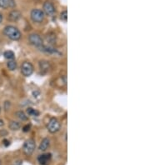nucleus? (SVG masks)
I'll list each match as a JSON object with an SVG mask.
<instances>
[{"label":"nucleus","mask_w":150,"mask_h":165,"mask_svg":"<svg viewBox=\"0 0 150 165\" xmlns=\"http://www.w3.org/2000/svg\"><path fill=\"white\" fill-rule=\"evenodd\" d=\"M4 33L8 38H9L12 40H14V41H17L21 38L20 31L16 27L12 26V25L6 26L4 29Z\"/></svg>","instance_id":"f257e3e1"},{"label":"nucleus","mask_w":150,"mask_h":165,"mask_svg":"<svg viewBox=\"0 0 150 165\" xmlns=\"http://www.w3.org/2000/svg\"><path fill=\"white\" fill-rule=\"evenodd\" d=\"M35 148H36V144H35V142L33 139H28L27 140L23 146V151L25 155L27 156H30L32 155L33 153L35 150Z\"/></svg>","instance_id":"f03ea898"},{"label":"nucleus","mask_w":150,"mask_h":165,"mask_svg":"<svg viewBox=\"0 0 150 165\" xmlns=\"http://www.w3.org/2000/svg\"><path fill=\"white\" fill-rule=\"evenodd\" d=\"M33 72V64L28 62V61H25L22 63L21 66V73L23 76L25 77H29L32 75Z\"/></svg>","instance_id":"7ed1b4c3"},{"label":"nucleus","mask_w":150,"mask_h":165,"mask_svg":"<svg viewBox=\"0 0 150 165\" xmlns=\"http://www.w3.org/2000/svg\"><path fill=\"white\" fill-rule=\"evenodd\" d=\"M47 128L49 132L51 133H55L60 129V123L55 118H52L49 122Z\"/></svg>","instance_id":"20e7f679"},{"label":"nucleus","mask_w":150,"mask_h":165,"mask_svg":"<svg viewBox=\"0 0 150 165\" xmlns=\"http://www.w3.org/2000/svg\"><path fill=\"white\" fill-rule=\"evenodd\" d=\"M30 16L33 22L41 23L44 19V13L40 9L35 8L31 11Z\"/></svg>","instance_id":"39448f33"},{"label":"nucleus","mask_w":150,"mask_h":165,"mask_svg":"<svg viewBox=\"0 0 150 165\" xmlns=\"http://www.w3.org/2000/svg\"><path fill=\"white\" fill-rule=\"evenodd\" d=\"M28 41L30 42V44H33L34 46L41 48L42 46H44V41L43 39L40 37V35L37 33H32L28 36Z\"/></svg>","instance_id":"423d86ee"},{"label":"nucleus","mask_w":150,"mask_h":165,"mask_svg":"<svg viewBox=\"0 0 150 165\" xmlns=\"http://www.w3.org/2000/svg\"><path fill=\"white\" fill-rule=\"evenodd\" d=\"M44 11L47 15H53L55 12L54 6L50 2H45L44 4Z\"/></svg>","instance_id":"0eeeda50"},{"label":"nucleus","mask_w":150,"mask_h":165,"mask_svg":"<svg viewBox=\"0 0 150 165\" xmlns=\"http://www.w3.org/2000/svg\"><path fill=\"white\" fill-rule=\"evenodd\" d=\"M51 158H52V154H44L42 155H39L38 160H39V163L40 164V165H48Z\"/></svg>","instance_id":"6e6552de"},{"label":"nucleus","mask_w":150,"mask_h":165,"mask_svg":"<svg viewBox=\"0 0 150 165\" xmlns=\"http://www.w3.org/2000/svg\"><path fill=\"white\" fill-rule=\"evenodd\" d=\"M15 6L14 0H0V8L7 9L8 8H13Z\"/></svg>","instance_id":"1a4fd4ad"},{"label":"nucleus","mask_w":150,"mask_h":165,"mask_svg":"<svg viewBox=\"0 0 150 165\" xmlns=\"http://www.w3.org/2000/svg\"><path fill=\"white\" fill-rule=\"evenodd\" d=\"M21 13L18 10H13L9 13L8 16V19L10 20L12 22H16L18 21L20 18H21Z\"/></svg>","instance_id":"9d476101"},{"label":"nucleus","mask_w":150,"mask_h":165,"mask_svg":"<svg viewBox=\"0 0 150 165\" xmlns=\"http://www.w3.org/2000/svg\"><path fill=\"white\" fill-rule=\"evenodd\" d=\"M39 67H40V69L41 71L44 72V73L49 72L50 70V64L49 62L46 60H41L39 62Z\"/></svg>","instance_id":"9b49d317"},{"label":"nucleus","mask_w":150,"mask_h":165,"mask_svg":"<svg viewBox=\"0 0 150 165\" xmlns=\"http://www.w3.org/2000/svg\"><path fill=\"white\" fill-rule=\"evenodd\" d=\"M49 145H50L49 139V138H44V139L42 140L41 143H40V145H39V150L44 152V151H46L47 149H49Z\"/></svg>","instance_id":"f8f14e48"},{"label":"nucleus","mask_w":150,"mask_h":165,"mask_svg":"<svg viewBox=\"0 0 150 165\" xmlns=\"http://www.w3.org/2000/svg\"><path fill=\"white\" fill-rule=\"evenodd\" d=\"M7 67L10 71H14L17 68V63L14 60H10L8 62Z\"/></svg>","instance_id":"ddd939ff"},{"label":"nucleus","mask_w":150,"mask_h":165,"mask_svg":"<svg viewBox=\"0 0 150 165\" xmlns=\"http://www.w3.org/2000/svg\"><path fill=\"white\" fill-rule=\"evenodd\" d=\"M9 128L13 131L18 130L20 128V124H19V123H18L16 121H11L9 123Z\"/></svg>","instance_id":"4468645a"},{"label":"nucleus","mask_w":150,"mask_h":165,"mask_svg":"<svg viewBox=\"0 0 150 165\" xmlns=\"http://www.w3.org/2000/svg\"><path fill=\"white\" fill-rule=\"evenodd\" d=\"M4 58L7 59H8V60H12V59H14V53L11 51V50H8V51H5L4 52Z\"/></svg>","instance_id":"2eb2a0df"},{"label":"nucleus","mask_w":150,"mask_h":165,"mask_svg":"<svg viewBox=\"0 0 150 165\" xmlns=\"http://www.w3.org/2000/svg\"><path fill=\"white\" fill-rule=\"evenodd\" d=\"M16 115L17 117H18L20 120H22V121H26V120H28V116H26V114H25L23 112H22V111L17 112Z\"/></svg>","instance_id":"dca6fc26"},{"label":"nucleus","mask_w":150,"mask_h":165,"mask_svg":"<svg viewBox=\"0 0 150 165\" xmlns=\"http://www.w3.org/2000/svg\"><path fill=\"white\" fill-rule=\"evenodd\" d=\"M27 114H28L29 116H35V117H37V116L39 115V111H37V110L33 109L32 108H28V109H27Z\"/></svg>","instance_id":"f3484780"},{"label":"nucleus","mask_w":150,"mask_h":165,"mask_svg":"<svg viewBox=\"0 0 150 165\" xmlns=\"http://www.w3.org/2000/svg\"><path fill=\"white\" fill-rule=\"evenodd\" d=\"M60 19L63 22H67V20H68V12H67V10L62 12L61 14H60Z\"/></svg>","instance_id":"a211bd4d"},{"label":"nucleus","mask_w":150,"mask_h":165,"mask_svg":"<svg viewBox=\"0 0 150 165\" xmlns=\"http://www.w3.org/2000/svg\"><path fill=\"white\" fill-rule=\"evenodd\" d=\"M10 104H10L9 101H6L5 103H4V109H5L6 111L10 108Z\"/></svg>","instance_id":"6ab92c4d"},{"label":"nucleus","mask_w":150,"mask_h":165,"mask_svg":"<svg viewBox=\"0 0 150 165\" xmlns=\"http://www.w3.org/2000/svg\"><path fill=\"white\" fill-rule=\"evenodd\" d=\"M29 130H30V125L29 124H27V125L23 126V132H28Z\"/></svg>","instance_id":"aec40b11"},{"label":"nucleus","mask_w":150,"mask_h":165,"mask_svg":"<svg viewBox=\"0 0 150 165\" xmlns=\"http://www.w3.org/2000/svg\"><path fill=\"white\" fill-rule=\"evenodd\" d=\"M3 142H4V146H5V147L9 146V144H10V142H9L8 140H7V139H4Z\"/></svg>","instance_id":"412c9836"},{"label":"nucleus","mask_w":150,"mask_h":165,"mask_svg":"<svg viewBox=\"0 0 150 165\" xmlns=\"http://www.w3.org/2000/svg\"><path fill=\"white\" fill-rule=\"evenodd\" d=\"M22 161H20V160H18V161H17V162H15L14 164H13V165H22Z\"/></svg>","instance_id":"4be33fe9"},{"label":"nucleus","mask_w":150,"mask_h":165,"mask_svg":"<svg viewBox=\"0 0 150 165\" xmlns=\"http://www.w3.org/2000/svg\"><path fill=\"white\" fill-rule=\"evenodd\" d=\"M4 121H3L2 119H0V127L4 126Z\"/></svg>","instance_id":"5701e85b"},{"label":"nucleus","mask_w":150,"mask_h":165,"mask_svg":"<svg viewBox=\"0 0 150 165\" xmlns=\"http://www.w3.org/2000/svg\"><path fill=\"white\" fill-rule=\"evenodd\" d=\"M2 21H3V15H2V13H0V23H2Z\"/></svg>","instance_id":"b1692460"},{"label":"nucleus","mask_w":150,"mask_h":165,"mask_svg":"<svg viewBox=\"0 0 150 165\" xmlns=\"http://www.w3.org/2000/svg\"><path fill=\"white\" fill-rule=\"evenodd\" d=\"M0 165H2V161L0 160Z\"/></svg>","instance_id":"393cba45"},{"label":"nucleus","mask_w":150,"mask_h":165,"mask_svg":"<svg viewBox=\"0 0 150 165\" xmlns=\"http://www.w3.org/2000/svg\"><path fill=\"white\" fill-rule=\"evenodd\" d=\"M0 112H1V107H0Z\"/></svg>","instance_id":"a878e982"}]
</instances>
